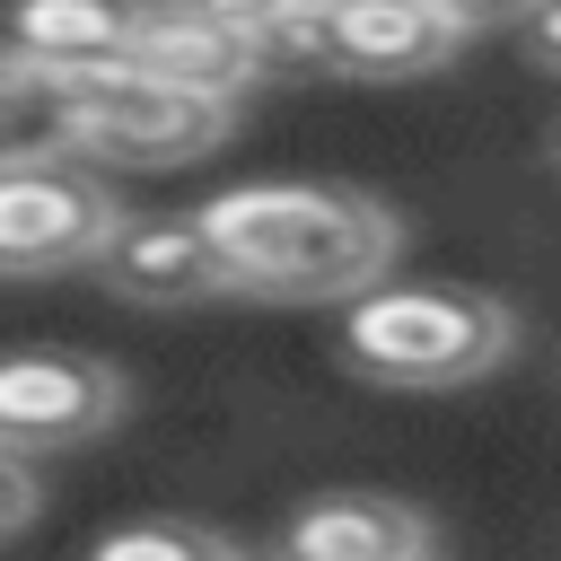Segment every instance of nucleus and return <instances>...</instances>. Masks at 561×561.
Here are the masks:
<instances>
[{"label":"nucleus","mask_w":561,"mask_h":561,"mask_svg":"<svg viewBox=\"0 0 561 561\" xmlns=\"http://www.w3.org/2000/svg\"><path fill=\"white\" fill-rule=\"evenodd\" d=\"M193 228L245 298H351L403 254L394 210L351 184H228L193 210Z\"/></svg>","instance_id":"nucleus-1"},{"label":"nucleus","mask_w":561,"mask_h":561,"mask_svg":"<svg viewBox=\"0 0 561 561\" xmlns=\"http://www.w3.org/2000/svg\"><path fill=\"white\" fill-rule=\"evenodd\" d=\"M342 368L368 386H473L517 351V316L491 289H456V280H368L342 298Z\"/></svg>","instance_id":"nucleus-2"},{"label":"nucleus","mask_w":561,"mask_h":561,"mask_svg":"<svg viewBox=\"0 0 561 561\" xmlns=\"http://www.w3.org/2000/svg\"><path fill=\"white\" fill-rule=\"evenodd\" d=\"M61 105H70V158H105V167H184L228 140L219 96L167 88L131 61L61 70Z\"/></svg>","instance_id":"nucleus-3"},{"label":"nucleus","mask_w":561,"mask_h":561,"mask_svg":"<svg viewBox=\"0 0 561 561\" xmlns=\"http://www.w3.org/2000/svg\"><path fill=\"white\" fill-rule=\"evenodd\" d=\"M114 219H123L114 184L88 175L70 149L61 158L0 167V280H44V272L88 263Z\"/></svg>","instance_id":"nucleus-4"},{"label":"nucleus","mask_w":561,"mask_h":561,"mask_svg":"<svg viewBox=\"0 0 561 561\" xmlns=\"http://www.w3.org/2000/svg\"><path fill=\"white\" fill-rule=\"evenodd\" d=\"M123 368L96 351H9L0 359V447H88L123 421Z\"/></svg>","instance_id":"nucleus-5"},{"label":"nucleus","mask_w":561,"mask_h":561,"mask_svg":"<svg viewBox=\"0 0 561 561\" xmlns=\"http://www.w3.org/2000/svg\"><path fill=\"white\" fill-rule=\"evenodd\" d=\"M123 61H131V70H149V79H167V88L219 96V105H237V96L263 79V61H254V35H245V26H228V18H210V9H193V0L131 9Z\"/></svg>","instance_id":"nucleus-6"},{"label":"nucleus","mask_w":561,"mask_h":561,"mask_svg":"<svg viewBox=\"0 0 561 561\" xmlns=\"http://www.w3.org/2000/svg\"><path fill=\"white\" fill-rule=\"evenodd\" d=\"M88 263L131 307H193V298L228 289V272H219V254H210V237L193 219H114Z\"/></svg>","instance_id":"nucleus-7"},{"label":"nucleus","mask_w":561,"mask_h":561,"mask_svg":"<svg viewBox=\"0 0 561 561\" xmlns=\"http://www.w3.org/2000/svg\"><path fill=\"white\" fill-rule=\"evenodd\" d=\"M289 561H421L438 552V526L394 491H324L280 526Z\"/></svg>","instance_id":"nucleus-8"},{"label":"nucleus","mask_w":561,"mask_h":561,"mask_svg":"<svg viewBox=\"0 0 561 561\" xmlns=\"http://www.w3.org/2000/svg\"><path fill=\"white\" fill-rule=\"evenodd\" d=\"M465 35L430 0H342V9H324V61L359 70V79H421Z\"/></svg>","instance_id":"nucleus-9"},{"label":"nucleus","mask_w":561,"mask_h":561,"mask_svg":"<svg viewBox=\"0 0 561 561\" xmlns=\"http://www.w3.org/2000/svg\"><path fill=\"white\" fill-rule=\"evenodd\" d=\"M123 35H131V0H9L0 18V53L44 70L123 61Z\"/></svg>","instance_id":"nucleus-10"},{"label":"nucleus","mask_w":561,"mask_h":561,"mask_svg":"<svg viewBox=\"0 0 561 561\" xmlns=\"http://www.w3.org/2000/svg\"><path fill=\"white\" fill-rule=\"evenodd\" d=\"M61 149H70L61 70L0 53V167H26V158H61Z\"/></svg>","instance_id":"nucleus-11"},{"label":"nucleus","mask_w":561,"mask_h":561,"mask_svg":"<svg viewBox=\"0 0 561 561\" xmlns=\"http://www.w3.org/2000/svg\"><path fill=\"white\" fill-rule=\"evenodd\" d=\"M237 543L193 517H123L96 535V561H228Z\"/></svg>","instance_id":"nucleus-12"},{"label":"nucleus","mask_w":561,"mask_h":561,"mask_svg":"<svg viewBox=\"0 0 561 561\" xmlns=\"http://www.w3.org/2000/svg\"><path fill=\"white\" fill-rule=\"evenodd\" d=\"M245 35H254L263 70H333L324 61V9H307V0H272Z\"/></svg>","instance_id":"nucleus-13"},{"label":"nucleus","mask_w":561,"mask_h":561,"mask_svg":"<svg viewBox=\"0 0 561 561\" xmlns=\"http://www.w3.org/2000/svg\"><path fill=\"white\" fill-rule=\"evenodd\" d=\"M35 500H44V482H35V465L18 456V447H0V543L35 517Z\"/></svg>","instance_id":"nucleus-14"},{"label":"nucleus","mask_w":561,"mask_h":561,"mask_svg":"<svg viewBox=\"0 0 561 561\" xmlns=\"http://www.w3.org/2000/svg\"><path fill=\"white\" fill-rule=\"evenodd\" d=\"M430 9H438V18L456 26V35H473V26H508V18L526 9V0H430Z\"/></svg>","instance_id":"nucleus-15"},{"label":"nucleus","mask_w":561,"mask_h":561,"mask_svg":"<svg viewBox=\"0 0 561 561\" xmlns=\"http://www.w3.org/2000/svg\"><path fill=\"white\" fill-rule=\"evenodd\" d=\"M193 9H210V18H228V26H254L272 0H193Z\"/></svg>","instance_id":"nucleus-16"},{"label":"nucleus","mask_w":561,"mask_h":561,"mask_svg":"<svg viewBox=\"0 0 561 561\" xmlns=\"http://www.w3.org/2000/svg\"><path fill=\"white\" fill-rule=\"evenodd\" d=\"M307 9H342V0H307Z\"/></svg>","instance_id":"nucleus-17"}]
</instances>
